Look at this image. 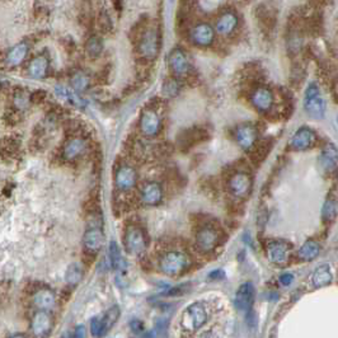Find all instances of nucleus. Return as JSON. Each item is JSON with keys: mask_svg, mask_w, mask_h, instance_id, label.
<instances>
[{"mask_svg": "<svg viewBox=\"0 0 338 338\" xmlns=\"http://www.w3.org/2000/svg\"><path fill=\"white\" fill-rule=\"evenodd\" d=\"M221 275H224L223 271H215V272H212V274L210 275V279H217V277L221 279V277H223Z\"/></svg>", "mask_w": 338, "mask_h": 338, "instance_id": "obj_43", "label": "nucleus"}, {"mask_svg": "<svg viewBox=\"0 0 338 338\" xmlns=\"http://www.w3.org/2000/svg\"><path fill=\"white\" fill-rule=\"evenodd\" d=\"M267 256L274 265L285 266L290 259V247L281 240H271L267 243Z\"/></svg>", "mask_w": 338, "mask_h": 338, "instance_id": "obj_17", "label": "nucleus"}, {"mask_svg": "<svg viewBox=\"0 0 338 338\" xmlns=\"http://www.w3.org/2000/svg\"><path fill=\"white\" fill-rule=\"evenodd\" d=\"M321 166L327 173H333L337 167V149L333 144H327L321 154Z\"/></svg>", "mask_w": 338, "mask_h": 338, "instance_id": "obj_24", "label": "nucleus"}, {"mask_svg": "<svg viewBox=\"0 0 338 338\" xmlns=\"http://www.w3.org/2000/svg\"><path fill=\"white\" fill-rule=\"evenodd\" d=\"M202 338H217V337L215 335H212L211 332H207L202 336Z\"/></svg>", "mask_w": 338, "mask_h": 338, "instance_id": "obj_44", "label": "nucleus"}, {"mask_svg": "<svg viewBox=\"0 0 338 338\" xmlns=\"http://www.w3.org/2000/svg\"><path fill=\"white\" fill-rule=\"evenodd\" d=\"M168 66L174 75V78H179L188 74L189 64L187 55L182 48H173L168 55Z\"/></svg>", "mask_w": 338, "mask_h": 338, "instance_id": "obj_15", "label": "nucleus"}, {"mask_svg": "<svg viewBox=\"0 0 338 338\" xmlns=\"http://www.w3.org/2000/svg\"><path fill=\"white\" fill-rule=\"evenodd\" d=\"M304 110L309 117L314 120H321L326 113V102L321 94L317 83H310L304 94Z\"/></svg>", "mask_w": 338, "mask_h": 338, "instance_id": "obj_3", "label": "nucleus"}, {"mask_svg": "<svg viewBox=\"0 0 338 338\" xmlns=\"http://www.w3.org/2000/svg\"><path fill=\"white\" fill-rule=\"evenodd\" d=\"M206 321H207V313L203 305L194 303L183 312L180 326L187 332H196L206 323Z\"/></svg>", "mask_w": 338, "mask_h": 338, "instance_id": "obj_6", "label": "nucleus"}, {"mask_svg": "<svg viewBox=\"0 0 338 338\" xmlns=\"http://www.w3.org/2000/svg\"><path fill=\"white\" fill-rule=\"evenodd\" d=\"M163 121L158 110L154 107H147L143 110L139 120V130L147 138H154L161 133Z\"/></svg>", "mask_w": 338, "mask_h": 338, "instance_id": "obj_5", "label": "nucleus"}, {"mask_svg": "<svg viewBox=\"0 0 338 338\" xmlns=\"http://www.w3.org/2000/svg\"><path fill=\"white\" fill-rule=\"evenodd\" d=\"M319 252H321V247L318 243L316 240H308L302 245V248L299 249L298 256L304 262H310L319 256Z\"/></svg>", "mask_w": 338, "mask_h": 338, "instance_id": "obj_28", "label": "nucleus"}, {"mask_svg": "<svg viewBox=\"0 0 338 338\" xmlns=\"http://www.w3.org/2000/svg\"><path fill=\"white\" fill-rule=\"evenodd\" d=\"M105 243V235L99 226H90L83 237V245L88 254H96Z\"/></svg>", "mask_w": 338, "mask_h": 338, "instance_id": "obj_18", "label": "nucleus"}, {"mask_svg": "<svg viewBox=\"0 0 338 338\" xmlns=\"http://www.w3.org/2000/svg\"><path fill=\"white\" fill-rule=\"evenodd\" d=\"M33 304L38 310L48 312L56 304V296L48 289H41L33 296Z\"/></svg>", "mask_w": 338, "mask_h": 338, "instance_id": "obj_23", "label": "nucleus"}, {"mask_svg": "<svg viewBox=\"0 0 338 338\" xmlns=\"http://www.w3.org/2000/svg\"><path fill=\"white\" fill-rule=\"evenodd\" d=\"M48 70V60L43 56H38L29 62L28 73L32 78L40 79L47 74Z\"/></svg>", "mask_w": 338, "mask_h": 338, "instance_id": "obj_30", "label": "nucleus"}, {"mask_svg": "<svg viewBox=\"0 0 338 338\" xmlns=\"http://www.w3.org/2000/svg\"><path fill=\"white\" fill-rule=\"evenodd\" d=\"M120 318V308L119 307H112L110 310H108L107 313L105 314V317L103 318H99L101 319V323H102V327H103V331H105V333H107L108 331L112 328L113 324L116 323V322L119 321Z\"/></svg>", "mask_w": 338, "mask_h": 338, "instance_id": "obj_33", "label": "nucleus"}, {"mask_svg": "<svg viewBox=\"0 0 338 338\" xmlns=\"http://www.w3.org/2000/svg\"><path fill=\"white\" fill-rule=\"evenodd\" d=\"M138 184V172L130 164H122L115 172V186L121 192L133 191Z\"/></svg>", "mask_w": 338, "mask_h": 338, "instance_id": "obj_9", "label": "nucleus"}, {"mask_svg": "<svg viewBox=\"0 0 338 338\" xmlns=\"http://www.w3.org/2000/svg\"><path fill=\"white\" fill-rule=\"evenodd\" d=\"M71 85H73L74 92H83V90L89 88V76L85 75L84 73H75L73 75V78H71Z\"/></svg>", "mask_w": 338, "mask_h": 338, "instance_id": "obj_35", "label": "nucleus"}, {"mask_svg": "<svg viewBox=\"0 0 338 338\" xmlns=\"http://www.w3.org/2000/svg\"><path fill=\"white\" fill-rule=\"evenodd\" d=\"M162 90H163V94L166 97H175L179 93L180 84L177 78H169L163 83Z\"/></svg>", "mask_w": 338, "mask_h": 338, "instance_id": "obj_37", "label": "nucleus"}, {"mask_svg": "<svg viewBox=\"0 0 338 338\" xmlns=\"http://www.w3.org/2000/svg\"><path fill=\"white\" fill-rule=\"evenodd\" d=\"M98 22H99V25H101L102 31L107 32L112 28V23H111V20H110V15H108V13H106V11H103V13L99 14Z\"/></svg>", "mask_w": 338, "mask_h": 338, "instance_id": "obj_39", "label": "nucleus"}, {"mask_svg": "<svg viewBox=\"0 0 338 338\" xmlns=\"http://www.w3.org/2000/svg\"><path fill=\"white\" fill-rule=\"evenodd\" d=\"M235 140L242 149L251 152L258 141V130L252 124H240L235 130Z\"/></svg>", "mask_w": 338, "mask_h": 338, "instance_id": "obj_14", "label": "nucleus"}, {"mask_svg": "<svg viewBox=\"0 0 338 338\" xmlns=\"http://www.w3.org/2000/svg\"><path fill=\"white\" fill-rule=\"evenodd\" d=\"M85 50H87V54L89 55L92 59L98 57L99 55L102 54V51H103V41H102L101 37L98 36L89 37V40L85 43Z\"/></svg>", "mask_w": 338, "mask_h": 338, "instance_id": "obj_32", "label": "nucleus"}, {"mask_svg": "<svg viewBox=\"0 0 338 338\" xmlns=\"http://www.w3.org/2000/svg\"><path fill=\"white\" fill-rule=\"evenodd\" d=\"M65 279L69 285H78L80 282V280L83 279V268L79 263H73L68 267L66 270V275H65Z\"/></svg>", "mask_w": 338, "mask_h": 338, "instance_id": "obj_34", "label": "nucleus"}, {"mask_svg": "<svg viewBox=\"0 0 338 338\" xmlns=\"http://www.w3.org/2000/svg\"><path fill=\"white\" fill-rule=\"evenodd\" d=\"M253 179L252 175L243 170L231 173L228 179V189L234 197L245 198L252 193Z\"/></svg>", "mask_w": 338, "mask_h": 338, "instance_id": "obj_7", "label": "nucleus"}, {"mask_svg": "<svg viewBox=\"0 0 338 338\" xmlns=\"http://www.w3.org/2000/svg\"><path fill=\"white\" fill-rule=\"evenodd\" d=\"M90 332L94 337H103L106 335L105 331H103V327H102L101 319L99 318H94L92 319L90 322Z\"/></svg>", "mask_w": 338, "mask_h": 338, "instance_id": "obj_38", "label": "nucleus"}, {"mask_svg": "<svg viewBox=\"0 0 338 338\" xmlns=\"http://www.w3.org/2000/svg\"><path fill=\"white\" fill-rule=\"evenodd\" d=\"M136 50L141 59L148 61L157 59L161 50V33L155 25H145L138 29Z\"/></svg>", "mask_w": 338, "mask_h": 338, "instance_id": "obj_1", "label": "nucleus"}, {"mask_svg": "<svg viewBox=\"0 0 338 338\" xmlns=\"http://www.w3.org/2000/svg\"><path fill=\"white\" fill-rule=\"evenodd\" d=\"M249 98H251V103L253 105V107L258 112H270L272 107H274V93H272V90L270 88L265 87V85H258V87L253 88Z\"/></svg>", "mask_w": 338, "mask_h": 338, "instance_id": "obj_10", "label": "nucleus"}, {"mask_svg": "<svg viewBox=\"0 0 338 338\" xmlns=\"http://www.w3.org/2000/svg\"><path fill=\"white\" fill-rule=\"evenodd\" d=\"M254 302V288L251 282H245L238 289L235 295V307L242 312L251 309Z\"/></svg>", "mask_w": 338, "mask_h": 338, "instance_id": "obj_22", "label": "nucleus"}, {"mask_svg": "<svg viewBox=\"0 0 338 338\" xmlns=\"http://www.w3.org/2000/svg\"><path fill=\"white\" fill-rule=\"evenodd\" d=\"M333 275L332 270L328 265H322L314 271L313 277H312V281L316 288H324V286H328V285L332 282Z\"/></svg>", "mask_w": 338, "mask_h": 338, "instance_id": "obj_26", "label": "nucleus"}, {"mask_svg": "<svg viewBox=\"0 0 338 338\" xmlns=\"http://www.w3.org/2000/svg\"><path fill=\"white\" fill-rule=\"evenodd\" d=\"M271 149H272V141L268 140V139L262 141H257V144L251 150L252 162L256 164L263 163V161L267 158L268 154L271 153Z\"/></svg>", "mask_w": 338, "mask_h": 338, "instance_id": "obj_25", "label": "nucleus"}, {"mask_svg": "<svg viewBox=\"0 0 338 338\" xmlns=\"http://www.w3.org/2000/svg\"><path fill=\"white\" fill-rule=\"evenodd\" d=\"M110 259L111 265H112L113 270L117 272L119 275H122L126 272V261L122 257L121 251H120L119 245L116 244L115 242H111L110 244Z\"/></svg>", "mask_w": 338, "mask_h": 338, "instance_id": "obj_27", "label": "nucleus"}, {"mask_svg": "<svg viewBox=\"0 0 338 338\" xmlns=\"http://www.w3.org/2000/svg\"><path fill=\"white\" fill-rule=\"evenodd\" d=\"M293 281H294V276L291 274H284V275H281V277H280V284L284 285V286H289V285H290Z\"/></svg>", "mask_w": 338, "mask_h": 338, "instance_id": "obj_41", "label": "nucleus"}, {"mask_svg": "<svg viewBox=\"0 0 338 338\" xmlns=\"http://www.w3.org/2000/svg\"><path fill=\"white\" fill-rule=\"evenodd\" d=\"M46 98V92H43V90H36V92H33L31 96V101L33 102V103H40V102L45 101Z\"/></svg>", "mask_w": 338, "mask_h": 338, "instance_id": "obj_40", "label": "nucleus"}, {"mask_svg": "<svg viewBox=\"0 0 338 338\" xmlns=\"http://www.w3.org/2000/svg\"><path fill=\"white\" fill-rule=\"evenodd\" d=\"M52 317L48 312L38 310L31 321V330L36 337H46L52 330Z\"/></svg>", "mask_w": 338, "mask_h": 338, "instance_id": "obj_19", "label": "nucleus"}, {"mask_svg": "<svg viewBox=\"0 0 338 338\" xmlns=\"http://www.w3.org/2000/svg\"><path fill=\"white\" fill-rule=\"evenodd\" d=\"M56 93L59 94V97L66 99V101H69L70 103H73V105L76 106V107L83 108L85 106V102L83 101V99L80 98L79 96H78V93H76V92H74V90L70 89V88H66V87H62V85H59V87H56Z\"/></svg>", "mask_w": 338, "mask_h": 338, "instance_id": "obj_31", "label": "nucleus"}, {"mask_svg": "<svg viewBox=\"0 0 338 338\" xmlns=\"http://www.w3.org/2000/svg\"><path fill=\"white\" fill-rule=\"evenodd\" d=\"M221 242V231L211 224H206L198 229L196 234L197 248L203 253H210L217 248Z\"/></svg>", "mask_w": 338, "mask_h": 338, "instance_id": "obj_8", "label": "nucleus"}, {"mask_svg": "<svg viewBox=\"0 0 338 338\" xmlns=\"http://www.w3.org/2000/svg\"><path fill=\"white\" fill-rule=\"evenodd\" d=\"M27 54H28V47H27V45H25V43H18V45H15L14 47L9 51L8 55H6L5 57L6 64L10 65V66H17V65H19L20 62L25 59Z\"/></svg>", "mask_w": 338, "mask_h": 338, "instance_id": "obj_29", "label": "nucleus"}, {"mask_svg": "<svg viewBox=\"0 0 338 338\" xmlns=\"http://www.w3.org/2000/svg\"><path fill=\"white\" fill-rule=\"evenodd\" d=\"M74 338H87V331L84 326H78L74 333Z\"/></svg>", "mask_w": 338, "mask_h": 338, "instance_id": "obj_42", "label": "nucleus"}, {"mask_svg": "<svg viewBox=\"0 0 338 338\" xmlns=\"http://www.w3.org/2000/svg\"><path fill=\"white\" fill-rule=\"evenodd\" d=\"M125 248L131 256H139L147 249L148 237L145 230L139 225H129L124 235Z\"/></svg>", "mask_w": 338, "mask_h": 338, "instance_id": "obj_4", "label": "nucleus"}, {"mask_svg": "<svg viewBox=\"0 0 338 338\" xmlns=\"http://www.w3.org/2000/svg\"><path fill=\"white\" fill-rule=\"evenodd\" d=\"M164 196L163 188L158 182H147L140 189V200L145 205L154 206L162 202Z\"/></svg>", "mask_w": 338, "mask_h": 338, "instance_id": "obj_21", "label": "nucleus"}, {"mask_svg": "<svg viewBox=\"0 0 338 338\" xmlns=\"http://www.w3.org/2000/svg\"><path fill=\"white\" fill-rule=\"evenodd\" d=\"M191 261L186 253L179 251L166 252L159 259V268L167 276H179L189 268Z\"/></svg>", "mask_w": 338, "mask_h": 338, "instance_id": "obj_2", "label": "nucleus"}, {"mask_svg": "<svg viewBox=\"0 0 338 338\" xmlns=\"http://www.w3.org/2000/svg\"><path fill=\"white\" fill-rule=\"evenodd\" d=\"M337 215V201L335 197H330L323 206V220L331 223Z\"/></svg>", "mask_w": 338, "mask_h": 338, "instance_id": "obj_36", "label": "nucleus"}, {"mask_svg": "<svg viewBox=\"0 0 338 338\" xmlns=\"http://www.w3.org/2000/svg\"><path fill=\"white\" fill-rule=\"evenodd\" d=\"M88 150V141L82 136H73L65 143L62 148V158L68 162H74L84 155Z\"/></svg>", "mask_w": 338, "mask_h": 338, "instance_id": "obj_16", "label": "nucleus"}, {"mask_svg": "<svg viewBox=\"0 0 338 338\" xmlns=\"http://www.w3.org/2000/svg\"><path fill=\"white\" fill-rule=\"evenodd\" d=\"M317 141H318V138H317L314 130L303 126L291 138L290 147L291 149L298 150V152H304V150L312 149L317 144Z\"/></svg>", "mask_w": 338, "mask_h": 338, "instance_id": "obj_12", "label": "nucleus"}, {"mask_svg": "<svg viewBox=\"0 0 338 338\" xmlns=\"http://www.w3.org/2000/svg\"><path fill=\"white\" fill-rule=\"evenodd\" d=\"M207 138H209V131L201 129V127L184 130V131H182L179 134V136L177 139L178 147H179L180 150L187 152V150L196 147L197 144H201Z\"/></svg>", "mask_w": 338, "mask_h": 338, "instance_id": "obj_13", "label": "nucleus"}, {"mask_svg": "<svg viewBox=\"0 0 338 338\" xmlns=\"http://www.w3.org/2000/svg\"><path fill=\"white\" fill-rule=\"evenodd\" d=\"M215 31L212 25L206 22L197 23L189 31V38L192 43L198 47H209L215 41Z\"/></svg>", "mask_w": 338, "mask_h": 338, "instance_id": "obj_11", "label": "nucleus"}, {"mask_svg": "<svg viewBox=\"0 0 338 338\" xmlns=\"http://www.w3.org/2000/svg\"><path fill=\"white\" fill-rule=\"evenodd\" d=\"M238 24H239V18L235 11H224L223 14H220V17L217 18L214 31L215 33L217 32L220 36H230L238 28Z\"/></svg>", "mask_w": 338, "mask_h": 338, "instance_id": "obj_20", "label": "nucleus"}, {"mask_svg": "<svg viewBox=\"0 0 338 338\" xmlns=\"http://www.w3.org/2000/svg\"><path fill=\"white\" fill-rule=\"evenodd\" d=\"M9 338H27L24 335H22V333H15V335L10 336Z\"/></svg>", "mask_w": 338, "mask_h": 338, "instance_id": "obj_45", "label": "nucleus"}]
</instances>
